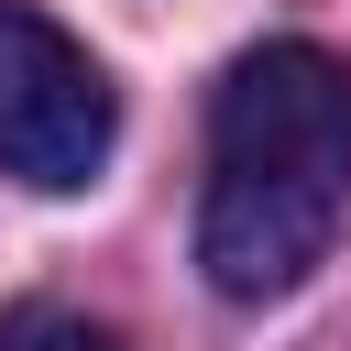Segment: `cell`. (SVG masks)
I'll return each mask as SVG.
<instances>
[{"mask_svg": "<svg viewBox=\"0 0 351 351\" xmlns=\"http://www.w3.org/2000/svg\"><path fill=\"white\" fill-rule=\"evenodd\" d=\"M351 208V66L329 44H252L208 99L197 263L219 296H285Z\"/></svg>", "mask_w": 351, "mask_h": 351, "instance_id": "1", "label": "cell"}, {"mask_svg": "<svg viewBox=\"0 0 351 351\" xmlns=\"http://www.w3.org/2000/svg\"><path fill=\"white\" fill-rule=\"evenodd\" d=\"M110 132H121V110H110L99 55L66 22H44L33 0H0V176H22L44 197L88 186L110 165Z\"/></svg>", "mask_w": 351, "mask_h": 351, "instance_id": "2", "label": "cell"}, {"mask_svg": "<svg viewBox=\"0 0 351 351\" xmlns=\"http://www.w3.org/2000/svg\"><path fill=\"white\" fill-rule=\"evenodd\" d=\"M0 351H110V329L77 307H0Z\"/></svg>", "mask_w": 351, "mask_h": 351, "instance_id": "3", "label": "cell"}]
</instances>
